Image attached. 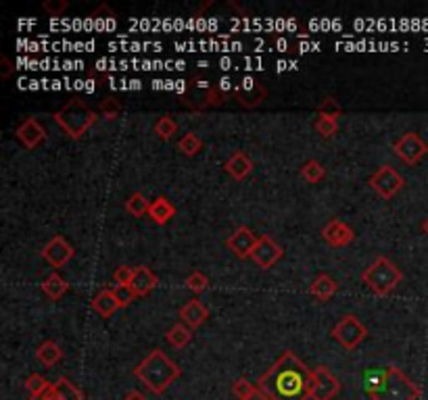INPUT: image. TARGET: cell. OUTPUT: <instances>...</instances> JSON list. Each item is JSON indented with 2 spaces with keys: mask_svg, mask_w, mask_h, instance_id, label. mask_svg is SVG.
I'll return each mask as SVG.
<instances>
[{
  "mask_svg": "<svg viewBox=\"0 0 428 400\" xmlns=\"http://www.w3.org/2000/svg\"><path fill=\"white\" fill-rule=\"evenodd\" d=\"M311 384L314 371L292 351H285L257 380V388L270 400H309Z\"/></svg>",
  "mask_w": 428,
  "mask_h": 400,
  "instance_id": "cell-1",
  "label": "cell"
},
{
  "mask_svg": "<svg viewBox=\"0 0 428 400\" xmlns=\"http://www.w3.org/2000/svg\"><path fill=\"white\" fill-rule=\"evenodd\" d=\"M134 375L143 382L144 388L150 390L153 394H163L182 375V369L178 367L176 360H172L163 351L155 349L136 365Z\"/></svg>",
  "mask_w": 428,
  "mask_h": 400,
  "instance_id": "cell-2",
  "label": "cell"
},
{
  "mask_svg": "<svg viewBox=\"0 0 428 400\" xmlns=\"http://www.w3.org/2000/svg\"><path fill=\"white\" fill-rule=\"evenodd\" d=\"M52 117H54V121L59 123V128L67 133L69 138H73V140L82 138L84 133L95 126L96 121L95 111H93L88 104H84L82 100H78V98L69 100V102H67L65 107H61Z\"/></svg>",
  "mask_w": 428,
  "mask_h": 400,
  "instance_id": "cell-3",
  "label": "cell"
},
{
  "mask_svg": "<svg viewBox=\"0 0 428 400\" xmlns=\"http://www.w3.org/2000/svg\"><path fill=\"white\" fill-rule=\"evenodd\" d=\"M403 279L401 269L395 265L391 259L379 257L374 259L372 265H368L362 273V281L376 294V296H386L391 294Z\"/></svg>",
  "mask_w": 428,
  "mask_h": 400,
  "instance_id": "cell-4",
  "label": "cell"
},
{
  "mask_svg": "<svg viewBox=\"0 0 428 400\" xmlns=\"http://www.w3.org/2000/svg\"><path fill=\"white\" fill-rule=\"evenodd\" d=\"M422 388L414 384L399 367H386L382 386L370 394L372 400H420Z\"/></svg>",
  "mask_w": 428,
  "mask_h": 400,
  "instance_id": "cell-5",
  "label": "cell"
},
{
  "mask_svg": "<svg viewBox=\"0 0 428 400\" xmlns=\"http://www.w3.org/2000/svg\"><path fill=\"white\" fill-rule=\"evenodd\" d=\"M366 336H368V327L353 313L345 315L333 327V338L345 351H355L366 340Z\"/></svg>",
  "mask_w": 428,
  "mask_h": 400,
  "instance_id": "cell-6",
  "label": "cell"
},
{
  "mask_svg": "<svg viewBox=\"0 0 428 400\" xmlns=\"http://www.w3.org/2000/svg\"><path fill=\"white\" fill-rule=\"evenodd\" d=\"M393 150H395V154H397L405 165L414 167V165H418V163L427 157L428 144L416 132H408L403 133L399 140H395Z\"/></svg>",
  "mask_w": 428,
  "mask_h": 400,
  "instance_id": "cell-7",
  "label": "cell"
},
{
  "mask_svg": "<svg viewBox=\"0 0 428 400\" xmlns=\"http://www.w3.org/2000/svg\"><path fill=\"white\" fill-rule=\"evenodd\" d=\"M368 186L376 194H381L382 198H393L405 186V179L401 178V174H397L391 165H382L368 178Z\"/></svg>",
  "mask_w": 428,
  "mask_h": 400,
  "instance_id": "cell-8",
  "label": "cell"
},
{
  "mask_svg": "<svg viewBox=\"0 0 428 400\" xmlns=\"http://www.w3.org/2000/svg\"><path fill=\"white\" fill-rule=\"evenodd\" d=\"M340 392V382L333 371L324 365H320L314 371V384H311V400H334Z\"/></svg>",
  "mask_w": 428,
  "mask_h": 400,
  "instance_id": "cell-9",
  "label": "cell"
},
{
  "mask_svg": "<svg viewBox=\"0 0 428 400\" xmlns=\"http://www.w3.org/2000/svg\"><path fill=\"white\" fill-rule=\"evenodd\" d=\"M283 255H285L283 246L272 236H259V240H257V244H255V248L251 253V259L257 263V267L270 269V267H274L283 259Z\"/></svg>",
  "mask_w": 428,
  "mask_h": 400,
  "instance_id": "cell-10",
  "label": "cell"
},
{
  "mask_svg": "<svg viewBox=\"0 0 428 400\" xmlns=\"http://www.w3.org/2000/svg\"><path fill=\"white\" fill-rule=\"evenodd\" d=\"M73 255H76L73 246L63 236L50 238L47 242V246L42 248V259L50 267H54V269H61V267L67 265L73 259Z\"/></svg>",
  "mask_w": 428,
  "mask_h": 400,
  "instance_id": "cell-11",
  "label": "cell"
},
{
  "mask_svg": "<svg viewBox=\"0 0 428 400\" xmlns=\"http://www.w3.org/2000/svg\"><path fill=\"white\" fill-rule=\"evenodd\" d=\"M257 240H259V236L251 227L240 225V227H237L230 234V238L226 240V246H228V250L237 259H249L251 253H253V248H255V244H257Z\"/></svg>",
  "mask_w": 428,
  "mask_h": 400,
  "instance_id": "cell-12",
  "label": "cell"
},
{
  "mask_svg": "<svg viewBox=\"0 0 428 400\" xmlns=\"http://www.w3.org/2000/svg\"><path fill=\"white\" fill-rule=\"evenodd\" d=\"M322 240L333 246V248H343V246H349L353 240H355V234L351 229V225H347L340 219H331L322 227Z\"/></svg>",
  "mask_w": 428,
  "mask_h": 400,
  "instance_id": "cell-13",
  "label": "cell"
},
{
  "mask_svg": "<svg viewBox=\"0 0 428 400\" xmlns=\"http://www.w3.org/2000/svg\"><path fill=\"white\" fill-rule=\"evenodd\" d=\"M15 135H17V140H19L28 150H34V148H38V146L47 140V128H44L38 119L28 117V119L15 130Z\"/></svg>",
  "mask_w": 428,
  "mask_h": 400,
  "instance_id": "cell-14",
  "label": "cell"
},
{
  "mask_svg": "<svg viewBox=\"0 0 428 400\" xmlns=\"http://www.w3.org/2000/svg\"><path fill=\"white\" fill-rule=\"evenodd\" d=\"M234 96H237V100L242 107L255 109V107H259V104L263 102V98H266V88H263L259 82H255L253 78H244L242 84L234 90Z\"/></svg>",
  "mask_w": 428,
  "mask_h": 400,
  "instance_id": "cell-15",
  "label": "cell"
},
{
  "mask_svg": "<svg viewBox=\"0 0 428 400\" xmlns=\"http://www.w3.org/2000/svg\"><path fill=\"white\" fill-rule=\"evenodd\" d=\"M157 284H159L157 273L153 269H148L146 265H141L134 269V279L130 284V290L136 294V298H141V296H146Z\"/></svg>",
  "mask_w": 428,
  "mask_h": 400,
  "instance_id": "cell-16",
  "label": "cell"
},
{
  "mask_svg": "<svg viewBox=\"0 0 428 400\" xmlns=\"http://www.w3.org/2000/svg\"><path fill=\"white\" fill-rule=\"evenodd\" d=\"M180 319H182L191 329H196V327H201V325L209 319V309H207L198 298H192V301H189V303L180 309Z\"/></svg>",
  "mask_w": 428,
  "mask_h": 400,
  "instance_id": "cell-17",
  "label": "cell"
},
{
  "mask_svg": "<svg viewBox=\"0 0 428 400\" xmlns=\"http://www.w3.org/2000/svg\"><path fill=\"white\" fill-rule=\"evenodd\" d=\"M224 169H226V174L232 179L242 181V179H246L251 176V171H253V161H251L242 150H237V152L224 163Z\"/></svg>",
  "mask_w": 428,
  "mask_h": 400,
  "instance_id": "cell-18",
  "label": "cell"
},
{
  "mask_svg": "<svg viewBox=\"0 0 428 400\" xmlns=\"http://www.w3.org/2000/svg\"><path fill=\"white\" fill-rule=\"evenodd\" d=\"M336 290H338V284H336V279L331 277L328 273H320V275L311 281V286H309V294H311L318 303L331 301L334 294H336Z\"/></svg>",
  "mask_w": 428,
  "mask_h": 400,
  "instance_id": "cell-19",
  "label": "cell"
},
{
  "mask_svg": "<svg viewBox=\"0 0 428 400\" xmlns=\"http://www.w3.org/2000/svg\"><path fill=\"white\" fill-rule=\"evenodd\" d=\"M178 213V209L165 198V196H157L153 202H150V209H148V217L157 225H165L170 219H174Z\"/></svg>",
  "mask_w": 428,
  "mask_h": 400,
  "instance_id": "cell-20",
  "label": "cell"
},
{
  "mask_svg": "<svg viewBox=\"0 0 428 400\" xmlns=\"http://www.w3.org/2000/svg\"><path fill=\"white\" fill-rule=\"evenodd\" d=\"M121 307H119V301H117V296H115V292L113 290H100L98 294H96L95 298H93V311L98 313L100 317H111L115 311H119Z\"/></svg>",
  "mask_w": 428,
  "mask_h": 400,
  "instance_id": "cell-21",
  "label": "cell"
},
{
  "mask_svg": "<svg viewBox=\"0 0 428 400\" xmlns=\"http://www.w3.org/2000/svg\"><path fill=\"white\" fill-rule=\"evenodd\" d=\"M165 340H167L170 346H174V349L180 351V349H184L186 344H191L192 329L184 321H178V323H174V325L170 327V332L165 334Z\"/></svg>",
  "mask_w": 428,
  "mask_h": 400,
  "instance_id": "cell-22",
  "label": "cell"
},
{
  "mask_svg": "<svg viewBox=\"0 0 428 400\" xmlns=\"http://www.w3.org/2000/svg\"><path fill=\"white\" fill-rule=\"evenodd\" d=\"M36 358L44 365V367H54L61 358H63V351L57 342L47 340L36 349Z\"/></svg>",
  "mask_w": 428,
  "mask_h": 400,
  "instance_id": "cell-23",
  "label": "cell"
},
{
  "mask_svg": "<svg viewBox=\"0 0 428 400\" xmlns=\"http://www.w3.org/2000/svg\"><path fill=\"white\" fill-rule=\"evenodd\" d=\"M67 288H69V284L59 273H50L47 279L42 281V292L47 294L50 301H59L67 292Z\"/></svg>",
  "mask_w": 428,
  "mask_h": 400,
  "instance_id": "cell-24",
  "label": "cell"
},
{
  "mask_svg": "<svg viewBox=\"0 0 428 400\" xmlns=\"http://www.w3.org/2000/svg\"><path fill=\"white\" fill-rule=\"evenodd\" d=\"M301 178L305 179L307 183H320L322 179L326 178V167L316 161V159H309L301 165Z\"/></svg>",
  "mask_w": 428,
  "mask_h": 400,
  "instance_id": "cell-25",
  "label": "cell"
},
{
  "mask_svg": "<svg viewBox=\"0 0 428 400\" xmlns=\"http://www.w3.org/2000/svg\"><path fill=\"white\" fill-rule=\"evenodd\" d=\"M54 388H57L59 400H84V392L76 384H71L67 377H59L54 382Z\"/></svg>",
  "mask_w": 428,
  "mask_h": 400,
  "instance_id": "cell-26",
  "label": "cell"
},
{
  "mask_svg": "<svg viewBox=\"0 0 428 400\" xmlns=\"http://www.w3.org/2000/svg\"><path fill=\"white\" fill-rule=\"evenodd\" d=\"M178 148L186 157H196L203 150V140L196 135V132H186L178 140Z\"/></svg>",
  "mask_w": 428,
  "mask_h": 400,
  "instance_id": "cell-27",
  "label": "cell"
},
{
  "mask_svg": "<svg viewBox=\"0 0 428 400\" xmlns=\"http://www.w3.org/2000/svg\"><path fill=\"white\" fill-rule=\"evenodd\" d=\"M148 209H150V202L146 200L143 192H134L128 200H126V211L134 217H143L148 215Z\"/></svg>",
  "mask_w": 428,
  "mask_h": 400,
  "instance_id": "cell-28",
  "label": "cell"
},
{
  "mask_svg": "<svg viewBox=\"0 0 428 400\" xmlns=\"http://www.w3.org/2000/svg\"><path fill=\"white\" fill-rule=\"evenodd\" d=\"M153 130H155V133H157L161 140L167 142L174 133L178 132V123H176L170 115H165V117H159V119L155 121V128H153Z\"/></svg>",
  "mask_w": 428,
  "mask_h": 400,
  "instance_id": "cell-29",
  "label": "cell"
},
{
  "mask_svg": "<svg viewBox=\"0 0 428 400\" xmlns=\"http://www.w3.org/2000/svg\"><path fill=\"white\" fill-rule=\"evenodd\" d=\"M186 288L194 292V294H201V292H205L207 288H209V277L203 273V271H198V269H194L189 273V277H186Z\"/></svg>",
  "mask_w": 428,
  "mask_h": 400,
  "instance_id": "cell-30",
  "label": "cell"
},
{
  "mask_svg": "<svg viewBox=\"0 0 428 400\" xmlns=\"http://www.w3.org/2000/svg\"><path fill=\"white\" fill-rule=\"evenodd\" d=\"M316 132L320 133L324 140H328V138H333V135L338 133V121L333 119V117L318 115V119H316Z\"/></svg>",
  "mask_w": 428,
  "mask_h": 400,
  "instance_id": "cell-31",
  "label": "cell"
},
{
  "mask_svg": "<svg viewBox=\"0 0 428 400\" xmlns=\"http://www.w3.org/2000/svg\"><path fill=\"white\" fill-rule=\"evenodd\" d=\"M48 386H50V382H48L44 375H40V373H32V375L25 380V388H28V392H30V399L42 394Z\"/></svg>",
  "mask_w": 428,
  "mask_h": 400,
  "instance_id": "cell-32",
  "label": "cell"
},
{
  "mask_svg": "<svg viewBox=\"0 0 428 400\" xmlns=\"http://www.w3.org/2000/svg\"><path fill=\"white\" fill-rule=\"evenodd\" d=\"M318 115H324V117H333L338 121V117H343V107L338 104L336 98H324L322 104L318 107Z\"/></svg>",
  "mask_w": 428,
  "mask_h": 400,
  "instance_id": "cell-33",
  "label": "cell"
},
{
  "mask_svg": "<svg viewBox=\"0 0 428 400\" xmlns=\"http://www.w3.org/2000/svg\"><path fill=\"white\" fill-rule=\"evenodd\" d=\"M132 279H134V269H132V267L121 265V267H117V269H115V273H113L115 288H130Z\"/></svg>",
  "mask_w": 428,
  "mask_h": 400,
  "instance_id": "cell-34",
  "label": "cell"
},
{
  "mask_svg": "<svg viewBox=\"0 0 428 400\" xmlns=\"http://www.w3.org/2000/svg\"><path fill=\"white\" fill-rule=\"evenodd\" d=\"M255 388H257V384H251L246 377H238L232 384V392H234V396L238 400H244L246 396H251L255 392Z\"/></svg>",
  "mask_w": 428,
  "mask_h": 400,
  "instance_id": "cell-35",
  "label": "cell"
},
{
  "mask_svg": "<svg viewBox=\"0 0 428 400\" xmlns=\"http://www.w3.org/2000/svg\"><path fill=\"white\" fill-rule=\"evenodd\" d=\"M119 113H121V104L115 98H105L100 102V115L105 119H115V117H119Z\"/></svg>",
  "mask_w": 428,
  "mask_h": 400,
  "instance_id": "cell-36",
  "label": "cell"
},
{
  "mask_svg": "<svg viewBox=\"0 0 428 400\" xmlns=\"http://www.w3.org/2000/svg\"><path fill=\"white\" fill-rule=\"evenodd\" d=\"M113 292H115V296H117V301H119V307H121V309L130 307V305H132V301H136V294H134L130 288H115Z\"/></svg>",
  "mask_w": 428,
  "mask_h": 400,
  "instance_id": "cell-37",
  "label": "cell"
},
{
  "mask_svg": "<svg viewBox=\"0 0 428 400\" xmlns=\"http://www.w3.org/2000/svg\"><path fill=\"white\" fill-rule=\"evenodd\" d=\"M42 8L48 15H61L63 11H67V0H44Z\"/></svg>",
  "mask_w": 428,
  "mask_h": 400,
  "instance_id": "cell-38",
  "label": "cell"
},
{
  "mask_svg": "<svg viewBox=\"0 0 428 400\" xmlns=\"http://www.w3.org/2000/svg\"><path fill=\"white\" fill-rule=\"evenodd\" d=\"M15 67H13V61L8 56H0V80H8L13 75Z\"/></svg>",
  "mask_w": 428,
  "mask_h": 400,
  "instance_id": "cell-39",
  "label": "cell"
},
{
  "mask_svg": "<svg viewBox=\"0 0 428 400\" xmlns=\"http://www.w3.org/2000/svg\"><path fill=\"white\" fill-rule=\"evenodd\" d=\"M95 21H98V19H113L115 17V13L107 6V4H100L96 11H93V15H90Z\"/></svg>",
  "mask_w": 428,
  "mask_h": 400,
  "instance_id": "cell-40",
  "label": "cell"
},
{
  "mask_svg": "<svg viewBox=\"0 0 428 400\" xmlns=\"http://www.w3.org/2000/svg\"><path fill=\"white\" fill-rule=\"evenodd\" d=\"M32 400H59V394H57V388H54V384H50L47 390L42 392V394H38V396H34Z\"/></svg>",
  "mask_w": 428,
  "mask_h": 400,
  "instance_id": "cell-41",
  "label": "cell"
},
{
  "mask_svg": "<svg viewBox=\"0 0 428 400\" xmlns=\"http://www.w3.org/2000/svg\"><path fill=\"white\" fill-rule=\"evenodd\" d=\"M244 400H270V396H268L266 392H261L259 388H255V392H253L251 396H246Z\"/></svg>",
  "mask_w": 428,
  "mask_h": 400,
  "instance_id": "cell-42",
  "label": "cell"
},
{
  "mask_svg": "<svg viewBox=\"0 0 428 400\" xmlns=\"http://www.w3.org/2000/svg\"><path fill=\"white\" fill-rule=\"evenodd\" d=\"M124 400H148V399L144 396L143 392H138V390H132V392H128V394L124 396Z\"/></svg>",
  "mask_w": 428,
  "mask_h": 400,
  "instance_id": "cell-43",
  "label": "cell"
},
{
  "mask_svg": "<svg viewBox=\"0 0 428 400\" xmlns=\"http://www.w3.org/2000/svg\"><path fill=\"white\" fill-rule=\"evenodd\" d=\"M420 227H422V231H424V234L428 236V217L424 219V222H422V225H420Z\"/></svg>",
  "mask_w": 428,
  "mask_h": 400,
  "instance_id": "cell-44",
  "label": "cell"
}]
</instances>
